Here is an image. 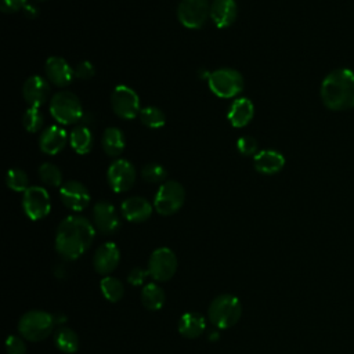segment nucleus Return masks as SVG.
<instances>
[{"label":"nucleus","mask_w":354,"mask_h":354,"mask_svg":"<svg viewBox=\"0 0 354 354\" xmlns=\"http://www.w3.org/2000/svg\"><path fill=\"white\" fill-rule=\"evenodd\" d=\"M95 227L88 218L77 214L65 217L55 232V250L68 261L76 260L91 246Z\"/></svg>","instance_id":"obj_1"},{"label":"nucleus","mask_w":354,"mask_h":354,"mask_svg":"<svg viewBox=\"0 0 354 354\" xmlns=\"http://www.w3.org/2000/svg\"><path fill=\"white\" fill-rule=\"evenodd\" d=\"M321 100L330 111L354 108V72L348 68L329 72L321 83Z\"/></svg>","instance_id":"obj_2"},{"label":"nucleus","mask_w":354,"mask_h":354,"mask_svg":"<svg viewBox=\"0 0 354 354\" xmlns=\"http://www.w3.org/2000/svg\"><path fill=\"white\" fill-rule=\"evenodd\" d=\"M242 315V304L239 299L230 293L216 296L209 308L207 318L217 329H227L234 326Z\"/></svg>","instance_id":"obj_3"},{"label":"nucleus","mask_w":354,"mask_h":354,"mask_svg":"<svg viewBox=\"0 0 354 354\" xmlns=\"http://www.w3.org/2000/svg\"><path fill=\"white\" fill-rule=\"evenodd\" d=\"M55 326L54 314L43 310H29L18 321L19 335L29 342H41L48 337Z\"/></svg>","instance_id":"obj_4"},{"label":"nucleus","mask_w":354,"mask_h":354,"mask_svg":"<svg viewBox=\"0 0 354 354\" xmlns=\"http://www.w3.org/2000/svg\"><path fill=\"white\" fill-rule=\"evenodd\" d=\"M50 113L61 124H73L83 118L80 100L71 91H59L51 97Z\"/></svg>","instance_id":"obj_5"},{"label":"nucleus","mask_w":354,"mask_h":354,"mask_svg":"<svg viewBox=\"0 0 354 354\" xmlns=\"http://www.w3.org/2000/svg\"><path fill=\"white\" fill-rule=\"evenodd\" d=\"M207 84L220 98H232L243 90V76L232 68H220L209 73Z\"/></svg>","instance_id":"obj_6"},{"label":"nucleus","mask_w":354,"mask_h":354,"mask_svg":"<svg viewBox=\"0 0 354 354\" xmlns=\"http://www.w3.org/2000/svg\"><path fill=\"white\" fill-rule=\"evenodd\" d=\"M185 201V189L184 187L174 181L167 180L166 183H162L158 188V192L153 199L155 210L162 216H171L177 213Z\"/></svg>","instance_id":"obj_7"},{"label":"nucleus","mask_w":354,"mask_h":354,"mask_svg":"<svg viewBox=\"0 0 354 354\" xmlns=\"http://www.w3.org/2000/svg\"><path fill=\"white\" fill-rule=\"evenodd\" d=\"M177 256L169 248L155 249L148 260V272L158 282H166L171 279L177 271Z\"/></svg>","instance_id":"obj_8"},{"label":"nucleus","mask_w":354,"mask_h":354,"mask_svg":"<svg viewBox=\"0 0 354 354\" xmlns=\"http://www.w3.org/2000/svg\"><path fill=\"white\" fill-rule=\"evenodd\" d=\"M111 105L119 118L127 120L138 116L141 111L137 93L126 84H118L113 87L111 93Z\"/></svg>","instance_id":"obj_9"},{"label":"nucleus","mask_w":354,"mask_h":354,"mask_svg":"<svg viewBox=\"0 0 354 354\" xmlns=\"http://www.w3.org/2000/svg\"><path fill=\"white\" fill-rule=\"evenodd\" d=\"M177 17L183 26L201 29L210 17L209 0H181L177 7Z\"/></svg>","instance_id":"obj_10"},{"label":"nucleus","mask_w":354,"mask_h":354,"mask_svg":"<svg viewBox=\"0 0 354 354\" xmlns=\"http://www.w3.org/2000/svg\"><path fill=\"white\" fill-rule=\"evenodd\" d=\"M22 207L25 214L36 221L46 217L51 209V201L48 192L39 185H32L24 192Z\"/></svg>","instance_id":"obj_11"},{"label":"nucleus","mask_w":354,"mask_h":354,"mask_svg":"<svg viewBox=\"0 0 354 354\" xmlns=\"http://www.w3.org/2000/svg\"><path fill=\"white\" fill-rule=\"evenodd\" d=\"M106 180L115 192H126L134 185L136 169L129 160L116 159L108 167Z\"/></svg>","instance_id":"obj_12"},{"label":"nucleus","mask_w":354,"mask_h":354,"mask_svg":"<svg viewBox=\"0 0 354 354\" xmlns=\"http://www.w3.org/2000/svg\"><path fill=\"white\" fill-rule=\"evenodd\" d=\"M94 227L102 234H115L120 228V217L111 202L100 201L93 207Z\"/></svg>","instance_id":"obj_13"},{"label":"nucleus","mask_w":354,"mask_h":354,"mask_svg":"<svg viewBox=\"0 0 354 354\" xmlns=\"http://www.w3.org/2000/svg\"><path fill=\"white\" fill-rule=\"evenodd\" d=\"M59 198L62 203L73 212L84 210L90 202V194L86 185L75 180L66 181L61 185Z\"/></svg>","instance_id":"obj_14"},{"label":"nucleus","mask_w":354,"mask_h":354,"mask_svg":"<svg viewBox=\"0 0 354 354\" xmlns=\"http://www.w3.org/2000/svg\"><path fill=\"white\" fill-rule=\"evenodd\" d=\"M120 261V250L113 242H105L97 248L93 256V267L100 275L112 274Z\"/></svg>","instance_id":"obj_15"},{"label":"nucleus","mask_w":354,"mask_h":354,"mask_svg":"<svg viewBox=\"0 0 354 354\" xmlns=\"http://www.w3.org/2000/svg\"><path fill=\"white\" fill-rule=\"evenodd\" d=\"M44 72L48 82H51L58 87L68 86L75 77L73 68L66 62L65 58L58 55H53L47 58L44 64Z\"/></svg>","instance_id":"obj_16"},{"label":"nucleus","mask_w":354,"mask_h":354,"mask_svg":"<svg viewBox=\"0 0 354 354\" xmlns=\"http://www.w3.org/2000/svg\"><path fill=\"white\" fill-rule=\"evenodd\" d=\"M48 82L39 75L29 76L22 86V95L25 101L29 104V106L33 108H40L41 105H44L48 98Z\"/></svg>","instance_id":"obj_17"},{"label":"nucleus","mask_w":354,"mask_h":354,"mask_svg":"<svg viewBox=\"0 0 354 354\" xmlns=\"http://www.w3.org/2000/svg\"><path fill=\"white\" fill-rule=\"evenodd\" d=\"M120 210L127 221L142 223L151 217L153 207L142 196H129L122 202Z\"/></svg>","instance_id":"obj_18"},{"label":"nucleus","mask_w":354,"mask_h":354,"mask_svg":"<svg viewBox=\"0 0 354 354\" xmlns=\"http://www.w3.org/2000/svg\"><path fill=\"white\" fill-rule=\"evenodd\" d=\"M238 15L236 0H213L210 4V18L213 24L223 29L234 24Z\"/></svg>","instance_id":"obj_19"},{"label":"nucleus","mask_w":354,"mask_h":354,"mask_svg":"<svg viewBox=\"0 0 354 354\" xmlns=\"http://www.w3.org/2000/svg\"><path fill=\"white\" fill-rule=\"evenodd\" d=\"M68 134L66 131L59 126H48L39 138V147L41 152L47 155H55L64 149L66 145Z\"/></svg>","instance_id":"obj_20"},{"label":"nucleus","mask_w":354,"mask_h":354,"mask_svg":"<svg viewBox=\"0 0 354 354\" xmlns=\"http://www.w3.org/2000/svg\"><path fill=\"white\" fill-rule=\"evenodd\" d=\"M254 169L261 174H275L285 166V158L275 149H261L253 158Z\"/></svg>","instance_id":"obj_21"},{"label":"nucleus","mask_w":354,"mask_h":354,"mask_svg":"<svg viewBox=\"0 0 354 354\" xmlns=\"http://www.w3.org/2000/svg\"><path fill=\"white\" fill-rule=\"evenodd\" d=\"M253 115H254L253 102L249 98H245V97L236 98L231 104V106L228 109V113H227L228 120L234 127L246 126L253 119Z\"/></svg>","instance_id":"obj_22"},{"label":"nucleus","mask_w":354,"mask_h":354,"mask_svg":"<svg viewBox=\"0 0 354 354\" xmlns=\"http://www.w3.org/2000/svg\"><path fill=\"white\" fill-rule=\"evenodd\" d=\"M206 329V319L199 313H185L178 321V332L185 339H196Z\"/></svg>","instance_id":"obj_23"},{"label":"nucleus","mask_w":354,"mask_h":354,"mask_svg":"<svg viewBox=\"0 0 354 354\" xmlns=\"http://www.w3.org/2000/svg\"><path fill=\"white\" fill-rule=\"evenodd\" d=\"M93 142H94V138L88 126L80 124L72 129L69 134V144L76 153L79 155L88 153L93 148Z\"/></svg>","instance_id":"obj_24"},{"label":"nucleus","mask_w":354,"mask_h":354,"mask_svg":"<svg viewBox=\"0 0 354 354\" xmlns=\"http://www.w3.org/2000/svg\"><path fill=\"white\" fill-rule=\"evenodd\" d=\"M101 145L108 156H119L124 149V134L118 127H106L101 137Z\"/></svg>","instance_id":"obj_25"},{"label":"nucleus","mask_w":354,"mask_h":354,"mask_svg":"<svg viewBox=\"0 0 354 354\" xmlns=\"http://www.w3.org/2000/svg\"><path fill=\"white\" fill-rule=\"evenodd\" d=\"M165 301H166V293L159 285L151 282L141 289V303L147 310L158 311L163 307Z\"/></svg>","instance_id":"obj_26"},{"label":"nucleus","mask_w":354,"mask_h":354,"mask_svg":"<svg viewBox=\"0 0 354 354\" xmlns=\"http://www.w3.org/2000/svg\"><path fill=\"white\" fill-rule=\"evenodd\" d=\"M54 343L59 351L65 354H72L79 348V336L73 329L68 326H61L54 333Z\"/></svg>","instance_id":"obj_27"},{"label":"nucleus","mask_w":354,"mask_h":354,"mask_svg":"<svg viewBox=\"0 0 354 354\" xmlns=\"http://www.w3.org/2000/svg\"><path fill=\"white\" fill-rule=\"evenodd\" d=\"M100 289H101L102 296L111 303L119 301L123 297V293H124V288H123L122 281L115 278V277H111V275H106L101 279Z\"/></svg>","instance_id":"obj_28"},{"label":"nucleus","mask_w":354,"mask_h":354,"mask_svg":"<svg viewBox=\"0 0 354 354\" xmlns=\"http://www.w3.org/2000/svg\"><path fill=\"white\" fill-rule=\"evenodd\" d=\"M138 116L141 123L149 129H160L166 123V116L163 111L156 106L141 108Z\"/></svg>","instance_id":"obj_29"},{"label":"nucleus","mask_w":354,"mask_h":354,"mask_svg":"<svg viewBox=\"0 0 354 354\" xmlns=\"http://www.w3.org/2000/svg\"><path fill=\"white\" fill-rule=\"evenodd\" d=\"M39 177L44 184H47L50 187H59L62 184V173H61L59 167L50 162L40 165Z\"/></svg>","instance_id":"obj_30"},{"label":"nucleus","mask_w":354,"mask_h":354,"mask_svg":"<svg viewBox=\"0 0 354 354\" xmlns=\"http://www.w3.org/2000/svg\"><path fill=\"white\" fill-rule=\"evenodd\" d=\"M6 184L15 192H25L30 187L28 174L21 169H10L6 176Z\"/></svg>","instance_id":"obj_31"},{"label":"nucleus","mask_w":354,"mask_h":354,"mask_svg":"<svg viewBox=\"0 0 354 354\" xmlns=\"http://www.w3.org/2000/svg\"><path fill=\"white\" fill-rule=\"evenodd\" d=\"M22 123L26 129V131L29 133H36L41 129L43 123H44V118H43V113L40 112L39 108H33V106H29L26 111H25V115L22 118Z\"/></svg>","instance_id":"obj_32"},{"label":"nucleus","mask_w":354,"mask_h":354,"mask_svg":"<svg viewBox=\"0 0 354 354\" xmlns=\"http://www.w3.org/2000/svg\"><path fill=\"white\" fill-rule=\"evenodd\" d=\"M141 176L148 183H163L167 177V171L162 165L151 162L141 169Z\"/></svg>","instance_id":"obj_33"},{"label":"nucleus","mask_w":354,"mask_h":354,"mask_svg":"<svg viewBox=\"0 0 354 354\" xmlns=\"http://www.w3.org/2000/svg\"><path fill=\"white\" fill-rule=\"evenodd\" d=\"M257 141L250 137V136H242L238 138L236 141V149L241 155L245 156H250V155H256L257 153Z\"/></svg>","instance_id":"obj_34"},{"label":"nucleus","mask_w":354,"mask_h":354,"mask_svg":"<svg viewBox=\"0 0 354 354\" xmlns=\"http://www.w3.org/2000/svg\"><path fill=\"white\" fill-rule=\"evenodd\" d=\"M6 350L7 354H26V344L24 337L10 335L6 340Z\"/></svg>","instance_id":"obj_35"},{"label":"nucleus","mask_w":354,"mask_h":354,"mask_svg":"<svg viewBox=\"0 0 354 354\" xmlns=\"http://www.w3.org/2000/svg\"><path fill=\"white\" fill-rule=\"evenodd\" d=\"M73 72H75V77L82 79V80H87V79H91L94 76L95 68L90 61L83 59L79 64H76V66L73 68Z\"/></svg>","instance_id":"obj_36"},{"label":"nucleus","mask_w":354,"mask_h":354,"mask_svg":"<svg viewBox=\"0 0 354 354\" xmlns=\"http://www.w3.org/2000/svg\"><path fill=\"white\" fill-rule=\"evenodd\" d=\"M149 275L148 270H144L142 267H134L127 274V282L134 286H140L144 283L147 277Z\"/></svg>","instance_id":"obj_37"},{"label":"nucleus","mask_w":354,"mask_h":354,"mask_svg":"<svg viewBox=\"0 0 354 354\" xmlns=\"http://www.w3.org/2000/svg\"><path fill=\"white\" fill-rule=\"evenodd\" d=\"M26 4H28L26 0H0V8L3 12H7V14L24 10Z\"/></svg>","instance_id":"obj_38"},{"label":"nucleus","mask_w":354,"mask_h":354,"mask_svg":"<svg viewBox=\"0 0 354 354\" xmlns=\"http://www.w3.org/2000/svg\"><path fill=\"white\" fill-rule=\"evenodd\" d=\"M24 12H25V15L29 17V18H36V17L39 15V10H37L35 6H32V4H26V6L24 7Z\"/></svg>","instance_id":"obj_39"},{"label":"nucleus","mask_w":354,"mask_h":354,"mask_svg":"<svg viewBox=\"0 0 354 354\" xmlns=\"http://www.w3.org/2000/svg\"><path fill=\"white\" fill-rule=\"evenodd\" d=\"M37 1H44V0H37Z\"/></svg>","instance_id":"obj_40"}]
</instances>
